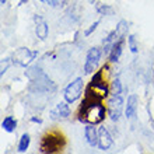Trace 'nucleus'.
<instances>
[{"mask_svg": "<svg viewBox=\"0 0 154 154\" xmlns=\"http://www.w3.org/2000/svg\"><path fill=\"white\" fill-rule=\"evenodd\" d=\"M104 118H105V108L101 104V100L87 97L85 102L81 106L80 121L95 125V123H100L104 121Z\"/></svg>", "mask_w": 154, "mask_h": 154, "instance_id": "nucleus-1", "label": "nucleus"}, {"mask_svg": "<svg viewBox=\"0 0 154 154\" xmlns=\"http://www.w3.org/2000/svg\"><path fill=\"white\" fill-rule=\"evenodd\" d=\"M65 144V139L59 133H49L42 139V144H41V150L44 153H56L63 149Z\"/></svg>", "mask_w": 154, "mask_h": 154, "instance_id": "nucleus-2", "label": "nucleus"}, {"mask_svg": "<svg viewBox=\"0 0 154 154\" xmlns=\"http://www.w3.org/2000/svg\"><path fill=\"white\" fill-rule=\"evenodd\" d=\"M37 55H38V52H32L28 48H20L13 53L11 60H13V63H16V65L21 66V67H27L37 57Z\"/></svg>", "mask_w": 154, "mask_h": 154, "instance_id": "nucleus-3", "label": "nucleus"}, {"mask_svg": "<svg viewBox=\"0 0 154 154\" xmlns=\"http://www.w3.org/2000/svg\"><path fill=\"white\" fill-rule=\"evenodd\" d=\"M83 79H76V80H73L72 83H70L67 87H66L65 90V100L69 104H73L74 101H77L79 100V97L81 95V91H83Z\"/></svg>", "mask_w": 154, "mask_h": 154, "instance_id": "nucleus-4", "label": "nucleus"}, {"mask_svg": "<svg viewBox=\"0 0 154 154\" xmlns=\"http://www.w3.org/2000/svg\"><path fill=\"white\" fill-rule=\"evenodd\" d=\"M122 108H123V100H122V95L118 94V95H114L108 100V115L112 121H118L121 118L122 114Z\"/></svg>", "mask_w": 154, "mask_h": 154, "instance_id": "nucleus-5", "label": "nucleus"}, {"mask_svg": "<svg viewBox=\"0 0 154 154\" xmlns=\"http://www.w3.org/2000/svg\"><path fill=\"white\" fill-rule=\"evenodd\" d=\"M100 59H101V49L100 48H91L87 53V57H85V63H84V72L87 74L93 73L97 69L98 63H100Z\"/></svg>", "mask_w": 154, "mask_h": 154, "instance_id": "nucleus-6", "label": "nucleus"}, {"mask_svg": "<svg viewBox=\"0 0 154 154\" xmlns=\"http://www.w3.org/2000/svg\"><path fill=\"white\" fill-rule=\"evenodd\" d=\"M34 21H35V34H37V37L41 41H45L48 38V32H49V27L46 20L42 16H35Z\"/></svg>", "mask_w": 154, "mask_h": 154, "instance_id": "nucleus-7", "label": "nucleus"}, {"mask_svg": "<svg viewBox=\"0 0 154 154\" xmlns=\"http://www.w3.org/2000/svg\"><path fill=\"white\" fill-rule=\"evenodd\" d=\"M98 146L101 150H108L112 146V136L105 128L98 129Z\"/></svg>", "mask_w": 154, "mask_h": 154, "instance_id": "nucleus-8", "label": "nucleus"}, {"mask_svg": "<svg viewBox=\"0 0 154 154\" xmlns=\"http://www.w3.org/2000/svg\"><path fill=\"white\" fill-rule=\"evenodd\" d=\"M69 102H60V104H57L52 111H51V116L53 119H60V118H67L70 114V108L67 105Z\"/></svg>", "mask_w": 154, "mask_h": 154, "instance_id": "nucleus-9", "label": "nucleus"}, {"mask_svg": "<svg viewBox=\"0 0 154 154\" xmlns=\"http://www.w3.org/2000/svg\"><path fill=\"white\" fill-rule=\"evenodd\" d=\"M84 134H85V140H87V143H88L90 146L91 147L97 146L98 144V132L95 130V128H94L91 123L85 126Z\"/></svg>", "mask_w": 154, "mask_h": 154, "instance_id": "nucleus-10", "label": "nucleus"}, {"mask_svg": "<svg viewBox=\"0 0 154 154\" xmlns=\"http://www.w3.org/2000/svg\"><path fill=\"white\" fill-rule=\"evenodd\" d=\"M136 109H137V97H136L134 94H132V95H129V98H128V104H126V109H125L126 118L133 116L134 112H136Z\"/></svg>", "mask_w": 154, "mask_h": 154, "instance_id": "nucleus-11", "label": "nucleus"}, {"mask_svg": "<svg viewBox=\"0 0 154 154\" xmlns=\"http://www.w3.org/2000/svg\"><path fill=\"white\" fill-rule=\"evenodd\" d=\"M122 42L123 41L119 39L118 42H115L112 49H111V53H109V60L111 62H118L119 60V57L122 55Z\"/></svg>", "mask_w": 154, "mask_h": 154, "instance_id": "nucleus-12", "label": "nucleus"}, {"mask_svg": "<svg viewBox=\"0 0 154 154\" xmlns=\"http://www.w3.org/2000/svg\"><path fill=\"white\" fill-rule=\"evenodd\" d=\"M2 128H3L6 132L11 133L13 130L17 128V121L13 116H6L3 119V122H2Z\"/></svg>", "mask_w": 154, "mask_h": 154, "instance_id": "nucleus-13", "label": "nucleus"}, {"mask_svg": "<svg viewBox=\"0 0 154 154\" xmlns=\"http://www.w3.org/2000/svg\"><path fill=\"white\" fill-rule=\"evenodd\" d=\"M29 142H31V139H29V134L24 133L23 136H21L20 142H18V151H20V153H24V151L28 150Z\"/></svg>", "mask_w": 154, "mask_h": 154, "instance_id": "nucleus-14", "label": "nucleus"}, {"mask_svg": "<svg viewBox=\"0 0 154 154\" xmlns=\"http://www.w3.org/2000/svg\"><path fill=\"white\" fill-rule=\"evenodd\" d=\"M128 45H129V49L133 53L137 52L139 46H137V41H136V37H134V35H129V38H128Z\"/></svg>", "mask_w": 154, "mask_h": 154, "instance_id": "nucleus-15", "label": "nucleus"}, {"mask_svg": "<svg viewBox=\"0 0 154 154\" xmlns=\"http://www.w3.org/2000/svg\"><path fill=\"white\" fill-rule=\"evenodd\" d=\"M122 93V85H121V81H119V79H116V80L112 83V94L114 95H118V94Z\"/></svg>", "mask_w": 154, "mask_h": 154, "instance_id": "nucleus-16", "label": "nucleus"}, {"mask_svg": "<svg viewBox=\"0 0 154 154\" xmlns=\"http://www.w3.org/2000/svg\"><path fill=\"white\" fill-rule=\"evenodd\" d=\"M11 59H3V62H2V72H0V74L3 76L4 73H6V70L8 69V66H10V63H11Z\"/></svg>", "mask_w": 154, "mask_h": 154, "instance_id": "nucleus-17", "label": "nucleus"}, {"mask_svg": "<svg viewBox=\"0 0 154 154\" xmlns=\"http://www.w3.org/2000/svg\"><path fill=\"white\" fill-rule=\"evenodd\" d=\"M98 13H101V14L106 16V14H111V13H112V8L106 7V6H100V7H98Z\"/></svg>", "mask_w": 154, "mask_h": 154, "instance_id": "nucleus-18", "label": "nucleus"}, {"mask_svg": "<svg viewBox=\"0 0 154 154\" xmlns=\"http://www.w3.org/2000/svg\"><path fill=\"white\" fill-rule=\"evenodd\" d=\"M39 2H42V3L48 4V6H51V7H56L57 4H59V2L57 0H39Z\"/></svg>", "mask_w": 154, "mask_h": 154, "instance_id": "nucleus-19", "label": "nucleus"}, {"mask_svg": "<svg viewBox=\"0 0 154 154\" xmlns=\"http://www.w3.org/2000/svg\"><path fill=\"white\" fill-rule=\"evenodd\" d=\"M100 24V21H95V23H94L93 25H91V27H90L88 29H87V31H85V35H87V37H88L90 34L93 32V31H95V28H97V25Z\"/></svg>", "mask_w": 154, "mask_h": 154, "instance_id": "nucleus-20", "label": "nucleus"}, {"mask_svg": "<svg viewBox=\"0 0 154 154\" xmlns=\"http://www.w3.org/2000/svg\"><path fill=\"white\" fill-rule=\"evenodd\" d=\"M31 121H32V122H37V123H41V122H42L41 119H38V118H31Z\"/></svg>", "mask_w": 154, "mask_h": 154, "instance_id": "nucleus-21", "label": "nucleus"}, {"mask_svg": "<svg viewBox=\"0 0 154 154\" xmlns=\"http://www.w3.org/2000/svg\"><path fill=\"white\" fill-rule=\"evenodd\" d=\"M6 2H7V0H0V3H2V4H4Z\"/></svg>", "mask_w": 154, "mask_h": 154, "instance_id": "nucleus-22", "label": "nucleus"}, {"mask_svg": "<svg viewBox=\"0 0 154 154\" xmlns=\"http://www.w3.org/2000/svg\"><path fill=\"white\" fill-rule=\"evenodd\" d=\"M94 2H95V0H88V3H91V4H93Z\"/></svg>", "mask_w": 154, "mask_h": 154, "instance_id": "nucleus-23", "label": "nucleus"}]
</instances>
